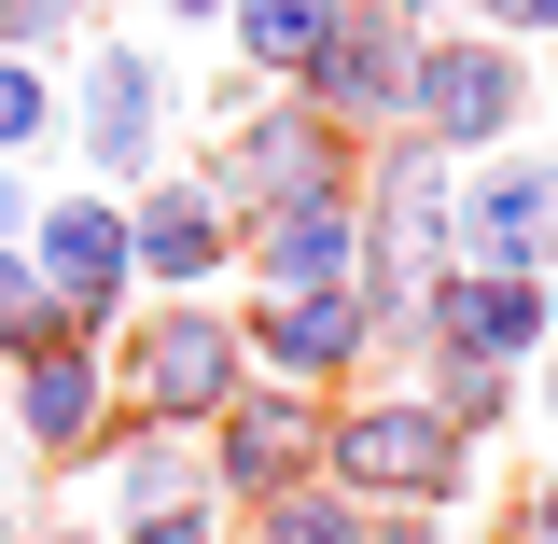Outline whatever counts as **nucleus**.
I'll return each instance as SVG.
<instances>
[{"label":"nucleus","mask_w":558,"mask_h":544,"mask_svg":"<svg viewBox=\"0 0 558 544\" xmlns=\"http://www.w3.org/2000/svg\"><path fill=\"white\" fill-rule=\"evenodd\" d=\"M545 154H558V140H545Z\"/></svg>","instance_id":"35"},{"label":"nucleus","mask_w":558,"mask_h":544,"mask_svg":"<svg viewBox=\"0 0 558 544\" xmlns=\"http://www.w3.org/2000/svg\"><path fill=\"white\" fill-rule=\"evenodd\" d=\"M238 279H252V293H363V223H349V196L238 223Z\"/></svg>","instance_id":"15"},{"label":"nucleus","mask_w":558,"mask_h":544,"mask_svg":"<svg viewBox=\"0 0 558 544\" xmlns=\"http://www.w3.org/2000/svg\"><path fill=\"white\" fill-rule=\"evenodd\" d=\"M126 266H140V293H223L238 279V223L196 168H154L126 196Z\"/></svg>","instance_id":"13"},{"label":"nucleus","mask_w":558,"mask_h":544,"mask_svg":"<svg viewBox=\"0 0 558 544\" xmlns=\"http://www.w3.org/2000/svg\"><path fill=\"white\" fill-rule=\"evenodd\" d=\"M531 419H545V447H558V349L531 363Z\"/></svg>","instance_id":"27"},{"label":"nucleus","mask_w":558,"mask_h":544,"mask_svg":"<svg viewBox=\"0 0 558 544\" xmlns=\"http://www.w3.org/2000/svg\"><path fill=\"white\" fill-rule=\"evenodd\" d=\"M461 28L517 43V57H545V43H558V0H461Z\"/></svg>","instance_id":"23"},{"label":"nucleus","mask_w":558,"mask_h":544,"mask_svg":"<svg viewBox=\"0 0 558 544\" xmlns=\"http://www.w3.org/2000/svg\"><path fill=\"white\" fill-rule=\"evenodd\" d=\"M84 475H112V531H126V517L209 503V447H196V433H154V419H112V447H98Z\"/></svg>","instance_id":"16"},{"label":"nucleus","mask_w":558,"mask_h":544,"mask_svg":"<svg viewBox=\"0 0 558 544\" xmlns=\"http://www.w3.org/2000/svg\"><path fill=\"white\" fill-rule=\"evenodd\" d=\"M502 531H517V544H558V461L517 475V517H502Z\"/></svg>","instance_id":"25"},{"label":"nucleus","mask_w":558,"mask_h":544,"mask_svg":"<svg viewBox=\"0 0 558 544\" xmlns=\"http://www.w3.org/2000/svg\"><path fill=\"white\" fill-rule=\"evenodd\" d=\"M531 112H545V98H531V57H517V43H488V28H418L405 140H433L447 168H475V154H502Z\"/></svg>","instance_id":"4"},{"label":"nucleus","mask_w":558,"mask_h":544,"mask_svg":"<svg viewBox=\"0 0 558 544\" xmlns=\"http://www.w3.org/2000/svg\"><path fill=\"white\" fill-rule=\"evenodd\" d=\"M349 0H223V57H238V84H266V98H293L307 84V57L336 43Z\"/></svg>","instance_id":"17"},{"label":"nucleus","mask_w":558,"mask_h":544,"mask_svg":"<svg viewBox=\"0 0 558 544\" xmlns=\"http://www.w3.org/2000/svg\"><path fill=\"white\" fill-rule=\"evenodd\" d=\"M57 126H70L57 70H43V57H0V168H28V154H43Z\"/></svg>","instance_id":"20"},{"label":"nucleus","mask_w":558,"mask_h":544,"mask_svg":"<svg viewBox=\"0 0 558 544\" xmlns=\"http://www.w3.org/2000/svg\"><path fill=\"white\" fill-rule=\"evenodd\" d=\"M391 14H405V28H461V0H391Z\"/></svg>","instance_id":"30"},{"label":"nucleus","mask_w":558,"mask_h":544,"mask_svg":"<svg viewBox=\"0 0 558 544\" xmlns=\"http://www.w3.org/2000/svg\"><path fill=\"white\" fill-rule=\"evenodd\" d=\"M531 98H545V126H558V43H545V57H531Z\"/></svg>","instance_id":"31"},{"label":"nucleus","mask_w":558,"mask_h":544,"mask_svg":"<svg viewBox=\"0 0 558 544\" xmlns=\"http://www.w3.org/2000/svg\"><path fill=\"white\" fill-rule=\"evenodd\" d=\"M154 14H168V28H223V0H154Z\"/></svg>","instance_id":"28"},{"label":"nucleus","mask_w":558,"mask_h":544,"mask_svg":"<svg viewBox=\"0 0 558 544\" xmlns=\"http://www.w3.org/2000/svg\"><path fill=\"white\" fill-rule=\"evenodd\" d=\"M112 544H238V517L223 503H182V517H126Z\"/></svg>","instance_id":"24"},{"label":"nucleus","mask_w":558,"mask_h":544,"mask_svg":"<svg viewBox=\"0 0 558 544\" xmlns=\"http://www.w3.org/2000/svg\"><path fill=\"white\" fill-rule=\"evenodd\" d=\"M0 406H14V447H28V461H57V475H84V461H98V447H112V336H43L28 349V363H0Z\"/></svg>","instance_id":"9"},{"label":"nucleus","mask_w":558,"mask_h":544,"mask_svg":"<svg viewBox=\"0 0 558 544\" xmlns=\"http://www.w3.org/2000/svg\"><path fill=\"white\" fill-rule=\"evenodd\" d=\"M447 266H488V279H545L558 266V154H545V140H502V154L461 168Z\"/></svg>","instance_id":"7"},{"label":"nucleus","mask_w":558,"mask_h":544,"mask_svg":"<svg viewBox=\"0 0 558 544\" xmlns=\"http://www.w3.org/2000/svg\"><path fill=\"white\" fill-rule=\"evenodd\" d=\"M405 391H418V406H433V419H447V433H461L475 461H488V447H502V433H517V419H531V377H502V363H447V349L418 363Z\"/></svg>","instance_id":"18"},{"label":"nucleus","mask_w":558,"mask_h":544,"mask_svg":"<svg viewBox=\"0 0 558 544\" xmlns=\"http://www.w3.org/2000/svg\"><path fill=\"white\" fill-rule=\"evenodd\" d=\"M0 238H28V182L14 168H0Z\"/></svg>","instance_id":"29"},{"label":"nucleus","mask_w":558,"mask_h":544,"mask_svg":"<svg viewBox=\"0 0 558 544\" xmlns=\"http://www.w3.org/2000/svg\"><path fill=\"white\" fill-rule=\"evenodd\" d=\"M238 544H377V517H363V503H349V488H279V503H252V517H238Z\"/></svg>","instance_id":"19"},{"label":"nucleus","mask_w":558,"mask_h":544,"mask_svg":"<svg viewBox=\"0 0 558 544\" xmlns=\"http://www.w3.org/2000/svg\"><path fill=\"white\" fill-rule=\"evenodd\" d=\"M0 544H28V517H14V475H0Z\"/></svg>","instance_id":"32"},{"label":"nucleus","mask_w":558,"mask_h":544,"mask_svg":"<svg viewBox=\"0 0 558 544\" xmlns=\"http://www.w3.org/2000/svg\"><path fill=\"white\" fill-rule=\"evenodd\" d=\"M405 70H418V28L391 14V0H349V14H336V43L307 57V84H293V98H307V112H322V126L363 154V140H391V126H405Z\"/></svg>","instance_id":"11"},{"label":"nucleus","mask_w":558,"mask_h":544,"mask_svg":"<svg viewBox=\"0 0 558 544\" xmlns=\"http://www.w3.org/2000/svg\"><path fill=\"white\" fill-rule=\"evenodd\" d=\"M70 28H84L70 0H0V57H43V70H57V43H70Z\"/></svg>","instance_id":"22"},{"label":"nucleus","mask_w":558,"mask_h":544,"mask_svg":"<svg viewBox=\"0 0 558 544\" xmlns=\"http://www.w3.org/2000/svg\"><path fill=\"white\" fill-rule=\"evenodd\" d=\"M43 336H57V307H43V266H28V252L0 238V363H28Z\"/></svg>","instance_id":"21"},{"label":"nucleus","mask_w":558,"mask_h":544,"mask_svg":"<svg viewBox=\"0 0 558 544\" xmlns=\"http://www.w3.org/2000/svg\"><path fill=\"white\" fill-rule=\"evenodd\" d=\"M447 209H461V168L433 154V140H363V168H349V223H363V293H418V279L447 266Z\"/></svg>","instance_id":"6"},{"label":"nucleus","mask_w":558,"mask_h":544,"mask_svg":"<svg viewBox=\"0 0 558 544\" xmlns=\"http://www.w3.org/2000/svg\"><path fill=\"white\" fill-rule=\"evenodd\" d=\"M168 126H182V84L154 43L126 28H98L84 70H70V140H84V168H98V196H140L154 168H168Z\"/></svg>","instance_id":"5"},{"label":"nucleus","mask_w":558,"mask_h":544,"mask_svg":"<svg viewBox=\"0 0 558 544\" xmlns=\"http://www.w3.org/2000/svg\"><path fill=\"white\" fill-rule=\"evenodd\" d=\"M349 154L307 98H266V84H223V126H209L196 182L223 196V223H266V209H307V196H349Z\"/></svg>","instance_id":"3"},{"label":"nucleus","mask_w":558,"mask_h":544,"mask_svg":"<svg viewBox=\"0 0 558 544\" xmlns=\"http://www.w3.org/2000/svg\"><path fill=\"white\" fill-rule=\"evenodd\" d=\"M545 336H558V266H545Z\"/></svg>","instance_id":"34"},{"label":"nucleus","mask_w":558,"mask_h":544,"mask_svg":"<svg viewBox=\"0 0 558 544\" xmlns=\"http://www.w3.org/2000/svg\"><path fill=\"white\" fill-rule=\"evenodd\" d=\"M475 475H488V461L418 406L405 377H363V391L322 406V488H349L363 517H461Z\"/></svg>","instance_id":"1"},{"label":"nucleus","mask_w":558,"mask_h":544,"mask_svg":"<svg viewBox=\"0 0 558 544\" xmlns=\"http://www.w3.org/2000/svg\"><path fill=\"white\" fill-rule=\"evenodd\" d=\"M28 544H112V531H28Z\"/></svg>","instance_id":"33"},{"label":"nucleus","mask_w":558,"mask_h":544,"mask_svg":"<svg viewBox=\"0 0 558 544\" xmlns=\"http://www.w3.org/2000/svg\"><path fill=\"white\" fill-rule=\"evenodd\" d=\"M238 349H252V377L336 406L377 377V307L363 293H238Z\"/></svg>","instance_id":"10"},{"label":"nucleus","mask_w":558,"mask_h":544,"mask_svg":"<svg viewBox=\"0 0 558 544\" xmlns=\"http://www.w3.org/2000/svg\"><path fill=\"white\" fill-rule=\"evenodd\" d=\"M196 447H209V503H223V517H252V503H279V488L322 475V391H279V377H252V391L209 419Z\"/></svg>","instance_id":"12"},{"label":"nucleus","mask_w":558,"mask_h":544,"mask_svg":"<svg viewBox=\"0 0 558 544\" xmlns=\"http://www.w3.org/2000/svg\"><path fill=\"white\" fill-rule=\"evenodd\" d=\"M28 266H43V307H57L70 336H126V307H140V266H126V196H57V209H28V238H14Z\"/></svg>","instance_id":"8"},{"label":"nucleus","mask_w":558,"mask_h":544,"mask_svg":"<svg viewBox=\"0 0 558 544\" xmlns=\"http://www.w3.org/2000/svg\"><path fill=\"white\" fill-rule=\"evenodd\" d=\"M252 391V349H238V307L223 293H140L126 336H112V406L154 419V433H209V419Z\"/></svg>","instance_id":"2"},{"label":"nucleus","mask_w":558,"mask_h":544,"mask_svg":"<svg viewBox=\"0 0 558 544\" xmlns=\"http://www.w3.org/2000/svg\"><path fill=\"white\" fill-rule=\"evenodd\" d=\"M418 307H433V349L447 363H502V377H531L545 363V279H488V266H433L418 279Z\"/></svg>","instance_id":"14"},{"label":"nucleus","mask_w":558,"mask_h":544,"mask_svg":"<svg viewBox=\"0 0 558 544\" xmlns=\"http://www.w3.org/2000/svg\"><path fill=\"white\" fill-rule=\"evenodd\" d=\"M502 544H517V531H502Z\"/></svg>","instance_id":"36"},{"label":"nucleus","mask_w":558,"mask_h":544,"mask_svg":"<svg viewBox=\"0 0 558 544\" xmlns=\"http://www.w3.org/2000/svg\"><path fill=\"white\" fill-rule=\"evenodd\" d=\"M377 544H461V517H377Z\"/></svg>","instance_id":"26"}]
</instances>
